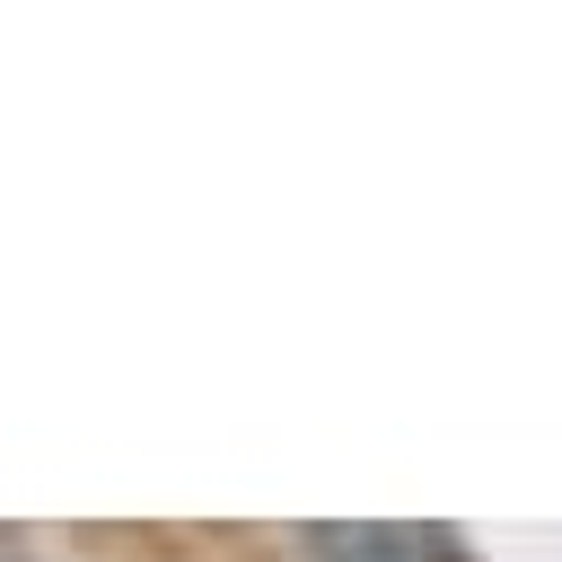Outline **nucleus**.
Returning <instances> with one entry per match:
<instances>
[{
  "label": "nucleus",
  "instance_id": "f257e3e1",
  "mask_svg": "<svg viewBox=\"0 0 562 562\" xmlns=\"http://www.w3.org/2000/svg\"><path fill=\"white\" fill-rule=\"evenodd\" d=\"M325 562H457L448 527H307Z\"/></svg>",
  "mask_w": 562,
  "mask_h": 562
}]
</instances>
